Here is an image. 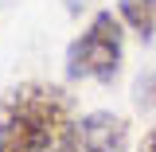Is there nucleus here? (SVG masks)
I'll list each match as a JSON object with an SVG mask.
<instances>
[{"instance_id": "nucleus-1", "label": "nucleus", "mask_w": 156, "mask_h": 152, "mask_svg": "<svg viewBox=\"0 0 156 152\" xmlns=\"http://www.w3.org/2000/svg\"><path fill=\"white\" fill-rule=\"evenodd\" d=\"M74 121V101L62 86L23 82L4 97L0 152H58Z\"/></svg>"}, {"instance_id": "nucleus-2", "label": "nucleus", "mask_w": 156, "mask_h": 152, "mask_svg": "<svg viewBox=\"0 0 156 152\" xmlns=\"http://www.w3.org/2000/svg\"><path fill=\"white\" fill-rule=\"evenodd\" d=\"M121 55H125L121 16L109 12V8H101L70 39V47L62 55V70H66L70 82H101V86H109L121 74Z\"/></svg>"}, {"instance_id": "nucleus-3", "label": "nucleus", "mask_w": 156, "mask_h": 152, "mask_svg": "<svg viewBox=\"0 0 156 152\" xmlns=\"http://www.w3.org/2000/svg\"><path fill=\"white\" fill-rule=\"evenodd\" d=\"M125 144H129V121L109 109H94L70 125L58 152H125Z\"/></svg>"}, {"instance_id": "nucleus-4", "label": "nucleus", "mask_w": 156, "mask_h": 152, "mask_svg": "<svg viewBox=\"0 0 156 152\" xmlns=\"http://www.w3.org/2000/svg\"><path fill=\"white\" fill-rule=\"evenodd\" d=\"M117 16L140 43L156 39V0H117Z\"/></svg>"}, {"instance_id": "nucleus-5", "label": "nucleus", "mask_w": 156, "mask_h": 152, "mask_svg": "<svg viewBox=\"0 0 156 152\" xmlns=\"http://www.w3.org/2000/svg\"><path fill=\"white\" fill-rule=\"evenodd\" d=\"M133 101H136V109L156 113V70H144V74L133 82Z\"/></svg>"}, {"instance_id": "nucleus-6", "label": "nucleus", "mask_w": 156, "mask_h": 152, "mask_svg": "<svg viewBox=\"0 0 156 152\" xmlns=\"http://www.w3.org/2000/svg\"><path fill=\"white\" fill-rule=\"evenodd\" d=\"M90 4H94V0H62V8H66L70 16H82V12H86Z\"/></svg>"}, {"instance_id": "nucleus-7", "label": "nucleus", "mask_w": 156, "mask_h": 152, "mask_svg": "<svg viewBox=\"0 0 156 152\" xmlns=\"http://www.w3.org/2000/svg\"><path fill=\"white\" fill-rule=\"evenodd\" d=\"M140 152H156V125H152L144 136H140Z\"/></svg>"}]
</instances>
